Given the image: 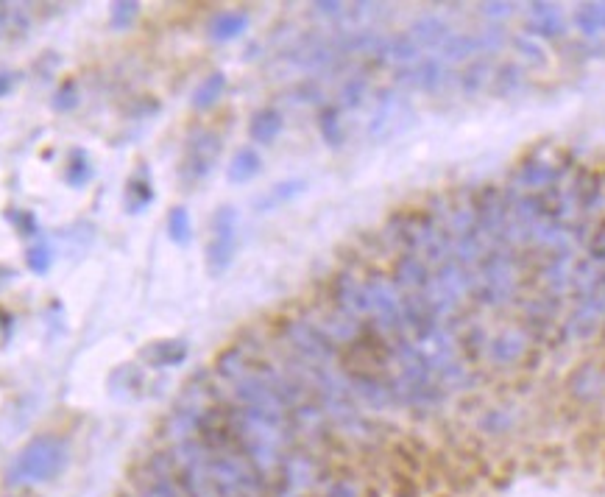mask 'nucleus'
<instances>
[{"label": "nucleus", "mask_w": 605, "mask_h": 497, "mask_svg": "<svg viewBox=\"0 0 605 497\" xmlns=\"http://www.w3.org/2000/svg\"><path fill=\"white\" fill-rule=\"evenodd\" d=\"M67 464V444L59 436H37L14 458L9 481L12 484H45L53 481Z\"/></svg>", "instance_id": "f257e3e1"}, {"label": "nucleus", "mask_w": 605, "mask_h": 497, "mask_svg": "<svg viewBox=\"0 0 605 497\" xmlns=\"http://www.w3.org/2000/svg\"><path fill=\"white\" fill-rule=\"evenodd\" d=\"M246 28H249V14L240 12V9H226V12H218L212 17L207 34H210L212 42H232Z\"/></svg>", "instance_id": "2eb2a0df"}, {"label": "nucleus", "mask_w": 605, "mask_h": 497, "mask_svg": "<svg viewBox=\"0 0 605 497\" xmlns=\"http://www.w3.org/2000/svg\"><path fill=\"white\" fill-rule=\"evenodd\" d=\"M505 45V31L500 28H488V31H477V34H452L444 42V59L449 62H472L477 56H491Z\"/></svg>", "instance_id": "39448f33"}, {"label": "nucleus", "mask_w": 605, "mask_h": 497, "mask_svg": "<svg viewBox=\"0 0 605 497\" xmlns=\"http://www.w3.org/2000/svg\"><path fill=\"white\" fill-rule=\"evenodd\" d=\"M168 238L176 246H190V241H193V218L182 204L171 207V213H168Z\"/></svg>", "instance_id": "5701e85b"}, {"label": "nucleus", "mask_w": 605, "mask_h": 497, "mask_svg": "<svg viewBox=\"0 0 605 497\" xmlns=\"http://www.w3.org/2000/svg\"><path fill=\"white\" fill-rule=\"evenodd\" d=\"M413 42L421 48H444V42L452 37V31L449 26L441 20V17H435V14H427V17H419L408 31Z\"/></svg>", "instance_id": "4468645a"}, {"label": "nucleus", "mask_w": 605, "mask_h": 497, "mask_svg": "<svg viewBox=\"0 0 605 497\" xmlns=\"http://www.w3.org/2000/svg\"><path fill=\"white\" fill-rule=\"evenodd\" d=\"M399 294H427L433 288V266L416 252H396L391 277Z\"/></svg>", "instance_id": "20e7f679"}, {"label": "nucleus", "mask_w": 605, "mask_h": 497, "mask_svg": "<svg viewBox=\"0 0 605 497\" xmlns=\"http://www.w3.org/2000/svg\"><path fill=\"white\" fill-rule=\"evenodd\" d=\"M187 355H190V344L185 338H159L140 350V361L148 369H173V366H182Z\"/></svg>", "instance_id": "6e6552de"}, {"label": "nucleus", "mask_w": 605, "mask_h": 497, "mask_svg": "<svg viewBox=\"0 0 605 497\" xmlns=\"http://www.w3.org/2000/svg\"><path fill=\"white\" fill-rule=\"evenodd\" d=\"M93 176H95L93 157H90L87 151H81V148L70 151V157H67V165H65L67 185H70V188H84V185L93 182Z\"/></svg>", "instance_id": "412c9836"}, {"label": "nucleus", "mask_w": 605, "mask_h": 497, "mask_svg": "<svg viewBox=\"0 0 605 497\" xmlns=\"http://www.w3.org/2000/svg\"><path fill=\"white\" fill-rule=\"evenodd\" d=\"M491 73H494L491 56H477V59H472V62H466L461 73H458V87H461V93L466 95V98L480 95L488 87Z\"/></svg>", "instance_id": "f8f14e48"}, {"label": "nucleus", "mask_w": 605, "mask_h": 497, "mask_svg": "<svg viewBox=\"0 0 605 497\" xmlns=\"http://www.w3.org/2000/svg\"><path fill=\"white\" fill-rule=\"evenodd\" d=\"M263 174V157L257 154V148H240L235 151V157L226 165V179L229 185H249L251 179Z\"/></svg>", "instance_id": "9b49d317"}, {"label": "nucleus", "mask_w": 605, "mask_h": 497, "mask_svg": "<svg viewBox=\"0 0 605 497\" xmlns=\"http://www.w3.org/2000/svg\"><path fill=\"white\" fill-rule=\"evenodd\" d=\"M388 59H394V62H402V65H413V62H419V45L413 42L408 31H402V34H394V37H388Z\"/></svg>", "instance_id": "b1692460"}, {"label": "nucleus", "mask_w": 605, "mask_h": 497, "mask_svg": "<svg viewBox=\"0 0 605 497\" xmlns=\"http://www.w3.org/2000/svg\"><path fill=\"white\" fill-rule=\"evenodd\" d=\"M530 12H533V17L530 20H525V37H558L561 31H564V26H561V20L555 17L553 6H547V3H533L530 6Z\"/></svg>", "instance_id": "dca6fc26"}, {"label": "nucleus", "mask_w": 605, "mask_h": 497, "mask_svg": "<svg viewBox=\"0 0 605 497\" xmlns=\"http://www.w3.org/2000/svg\"><path fill=\"white\" fill-rule=\"evenodd\" d=\"M282 129H285V118H282L279 109L263 107L251 115L249 137L251 143H257V146H271V143L282 135Z\"/></svg>", "instance_id": "1a4fd4ad"}, {"label": "nucleus", "mask_w": 605, "mask_h": 497, "mask_svg": "<svg viewBox=\"0 0 605 497\" xmlns=\"http://www.w3.org/2000/svg\"><path fill=\"white\" fill-rule=\"evenodd\" d=\"M224 154V140L212 129H198L187 137L185 154L179 162V182L185 188H196L198 182H204L215 171V165L221 162Z\"/></svg>", "instance_id": "7ed1b4c3"}, {"label": "nucleus", "mask_w": 605, "mask_h": 497, "mask_svg": "<svg viewBox=\"0 0 605 497\" xmlns=\"http://www.w3.org/2000/svg\"><path fill=\"white\" fill-rule=\"evenodd\" d=\"M527 352H530V338L522 330H502L494 338H488L486 355L502 369L525 363Z\"/></svg>", "instance_id": "423d86ee"}, {"label": "nucleus", "mask_w": 605, "mask_h": 497, "mask_svg": "<svg viewBox=\"0 0 605 497\" xmlns=\"http://www.w3.org/2000/svg\"><path fill=\"white\" fill-rule=\"evenodd\" d=\"M145 389V375L137 363H123L109 375V391L120 400H137Z\"/></svg>", "instance_id": "ddd939ff"}, {"label": "nucleus", "mask_w": 605, "mask_h": 497, "mask_svg": "<svg viewBox=\"0 0 605 497\" xmlns=\"http://www.w3.org/2000/svg\"><path fill=\"white\" fill-rule=\"evenodd\" d=\"M304 185H307L304 179H285V182H279V185H274L265 196L257 199V210H260V213L277 210L282 204H288L290 199H296L299 193H304Z\"/></svg>", "instance_id": "6ab92c4d"}, {"label": "nucleus", "mask_w": 605, "mask_h": 497, "mask_svg": "<svg viewBox=\"0 0 605 497\" xmlns=\"http://www.w3.org/2000/svg\"><path fill=\"white\" fill-rule=\"evenodd\" d=\"M157 199V190H154V182L145 174L132 176L126 182V193H123V204H126V213H143Z\"/></svg>", "instance_id": "f3484780"}, {"label": "nucleus", "mask_w": 605, "mask_h": 497, "mask_svg": "<svg viewBox=\"0 0 605 497\" xmlns=\"http://www.w3.org/2000/svg\"><path fill=\"white\" fill-rule=\"evenodd\" d=\"M51 263L53 255L48 243H37V246L28 249V269L34 271V274H48V271H51Z\"/></svg>", "instance_id": "bb28decb"}, {"label": "nucleus", "mask_w": 605, "mask_h": 497, "mask_svg": "<svg viewBox=\"0 0 605 497\" xmlns=\"http://www.w3.org/2000/svg\"><path fill=\"white\" fill-rule=\"evenodd\" d=\"M137 14H140V6L132 3V0L112 3V9H109V26L115 28V31H126V28H132V23L137 20Z\"/></svg>", "instance_id": "393cba45"}, {"label": "nucleus", "mask_w": 605, "mask_h": 497, "mask_svg": "<svg viewBox=\"0 0 605 497\" xmlns=\"http://www.w3.org/2000/svg\"><path fill=\"white\" fill-rule=\"evenodd\" d=\"M313 9H318L321 14H343L346 6L343 3H313Z\"/></svg>", "instance_id": "2f4dec72"}, {"label": "nucleus", "mask_w": 605, "mask_h": 497, "mask_svg": "<svg viewBox=\"0 0 605 497\" xmlns=\"http://www.w3.org/2000/svg\"><path fill=\"white\" fill-rule=\"evenodd\" d=\"M366 93H369V81H366V76H352V79L341 87V107L346 109L360 107L363 98H366Z\"/></svg>", "instance_id": "a878e982"}, {"label": "nucleus", "mask_w": 605, "mask_h": 497, "mask_svg": "<svg viewBox=\"0 0 605 497\" xmlns=\"http://www.w3.org/2000/svg\"><path fill=\"white\" fill-rule=\"evenodd\" d=\"M79 104V87H76V81H67L65 87L56 93V101H53V107L59 109V112H67V109H73Z\"/></svg>", "instance_id": "c85d7f7f"}, {"label": "nucleus", "mask_w": 605, "mask_h": 497, "mask_svg": "<svg viewBox=\"0 0 605 497\" xmlns=\"http://www.w3.org/2000/svg\"><path fill=\"white\" fill-rule=\"evenodd\" d=\"M9 90H12V76L3 73V76H0V95H6Z\"/></svg>", "instance_id": "473e14b6"}, {"label": "nucleus", "mask_w": 605, "mask_h": 497, "mask_svg": "<svg viewBox=\"0 0 605 497\" xmlns=\"http://www.w3.org/2000/svg\"><path fill=\"white\" fill-rule=\"evenodd\" d=\"M522 84H525V68L519 62H500V65H494V73H491V81H488L491 95L500 98V101L513 98V95L522 90Z\"/></svg>", "instance_id": "9d476101"}, {"label": "nucleus", "mask_w": 605, "mask_h": 497, "mask_svg": "<svg viewBox=\"0 0 605 497\" xmlns=\"http://www.w3.org/2000/svg\"><path fill=\"white\" fill-rule=\"evenodd\" d=\"M396 79L402 81V84H408V87H413V90H421V93H438V90L444 87V81H447V70L441 65V59L427 56V59L413 62L410 68L399 70Z\"/></svg>", "instance_id": "0eeeda50"}, {"label": "nucleus", "mask_w": 605, "mask_h": 497, "mask_svg": "<svg viewBox=\"0 0 605 497\" xmlns=\"http://www.w3.org/2000/svg\"><path fill=\"white\" fill-rule=\"evenodd\" d=\"M480 9L486 17H511L516 12V3H483Z\"/></svg>", "instance_id": "c756f323"}, {"label": "nucleus", "mask_w": 605, "mask_h": 497, "mask_svg": "<svg viewBox=\"0 0 605 497\" xmlns=\"http://www.w3.org/2000/svg\"><path fill=\"white\" fill-rule=\"evenodd\" d=\"M513 48H516V51L522 54V59L530 62V65H544V51H541V45L536 40L519 34V37H513Z\"/></svg>", "instance_id": "cd10ccee"}, {"label": "nucleus", "mask_w": 605, "mask_h": 497, "mask_svg": "<svg viewBox=\"0 0 605 497\" xmlns=\"http://www.w3.org/2000/svg\"><path fill=\"white\" fill-rule=\"evenodd\" d=\"M318 135L327 146L338 148L343 146V129H341V109L338 107H324L318 112Z\"/></svg>", "instance_id": "4be33fe9"}, {"label": "nucleus", "mask_w": 605, "mask_h": 497, "mask_svg": "<svg viewBox=\"0 0 605 497\" xmlns=\"http://www.w3.org/2000/svg\"><path fill=\"white\" fill-rule=\"evenodd\" d=\"M120 497H134V495H120Z\"/></svg>", "instance_id": "72a5a7b5"}, {"label": "nucleus", "mask_w": 605, "mask_h": 497, "mask_svg": "<svg viewBox=\"0 0 605 497\" xmlns=\"http://www.w3.org/2000/svg\"><path fill=\"white\" fill-rule=\"evenodd\" d=\"M226 93V73L215 70L204 81H198V87L193 90V109H210L221 101V95Z\"/></svg>", "instance_id": "aec40b11"}, {"label": "nucleus", "mask_w": 605, "mask_h": 497, "mask_svg": "<svg viewBox=\"0 0 605 497\" xmlns=\"http://www.w3.org/2000/svg\"><path fill=\"white\" fill-rule=\"evenodd\" d=\"M237 221L240 215L232 204H224L218 207L215 215H212L210 224V241H207V249H204V266H207V274L210 277H224L226 271L232 269L237 255Z\"/></svg>", "instance_id": "f03ea898"}, {"label": "nucleus", "mask_w": 605, "mask_h": 497, "mask_svg": "<svg viewBox=\"0 0 605 497\" xmlns=\"http://www.w3.org/2000/svg\"><path fill=\"white\" fill-rule=\"evenodd\" d=\"M14 218V224H17V229H20V232H23V235H37V218H34V215L31 213H14L12 215Z\"/></svg>", "instance_id": "7c9ffc66"}, {"label": "nucleus", "mask_w": 605, "mask_h": 497, "mask_svg": "<svg viewBox=\"0 0 605 497\" xmlns=\"http://www.w3.org/2000/svg\"><path fill=\"white\" fill-rule=\"evenodd\" d=\"M455 350L461 352V358L466 363H477L488 350V336L480 324H469L466 330H461L455 336Z\"/></svg>", "instance_id": "a211bd4d"}]
</instances>
